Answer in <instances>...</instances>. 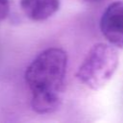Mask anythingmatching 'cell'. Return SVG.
I'll use <instances>...</instances> for the list:
<instances>
[{
	"label": "cell",
	"mask_w": 123,
	"mask_h": 123,
	"mask_svg": "<svg viewBox=\"0 0 123 123\" xmlns=\"http://www.w3.org/2000/svg\"><path fill=\"white\" fill-rule=\"evenodd\" d=\"M67 54L58 47L40 52L24 74L31 92V107L39 114L55 112L62 105L67 69Z\"/></svg>",
	"instance_id": "1"
},
{
	"label": "cell",
	"mask_w": 123,
	"mask_h": 123,
	"mask_svg": "<svg viewBox=\"0 0 123 123\" xmlns=\"http://www.w3.org/2000/svg\"><path fill=\"white\" fill-rule=\"evenodd\" d=\"M119 62L116 47L111 43H95L76 72V78L92 90L102 88L113 76Z\"/></svg>",
	"instance_id": "2"
},
{
	"label": "cell",
	"mask_w": 123,
	"mask_h": 123,
	"mask_svg": "<svg viewBox=\"0 0 123 123\" xmlns=\"http://www.w3.org/2000/svg\"><path fill=\"white\" fill-rule=\"evenodd\" d=\"M100 30L109 43L123 48V1L111 3L100 18Z\"/></svg>",
	"instance_id": "3"
},
{
	"label": "cell",
	"mask_w": 123,
	"mask_h": 123,
	"mask_svg": "<svg viewBox=\"0 0 123 123\" xmlns=\"http://www.w3.org/2000/svg\"><path fill=\"white\" fill-rule=\"evenodd\" d=\"M23 13L33 21H43L51 17L60 8V0H20Z\"/></svg>",
	"instance_id": "4"
},
{
	"label": "cell",
	"mask_w": 123,
	"mask_h": 123,
	"mask_svg": "<svg viewBox=\"0 0 123 123\" xmlns=\"http://www.w3.org/2000/svg\"><path fill=\"white\" fill-rule=\"evenodd\" d=\"M10 12V1L0 0V21L4 20Z\"/></svg>",
	"instance_id": "5"
},
{
	"label": "cell",
	"mask_w": 123,
	"mask_h": 123,
	"mask_svg": "<svg viewBox=\"0 0 123 123\" xmlns=\"http://www.w3.org/2000/svg\"><path fill=\"white\" fill-rule=\"evenodd\" d=\"M84 1L86 3H89V4H98V3L103 2L104 0H84Z\"/></svg>",
	"instance_id": "6"
}]
</instances>
